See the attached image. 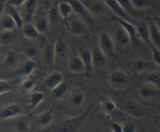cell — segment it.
I'll use <instances>...</instances> for the list:
<instances>
[{
	"label": "cell",
	"instance_id": "1",
	"mask_svg": "<svg viewBox=\"0 0 160 132\" xmlns=\"http://www.w3.org/2000/svg\"><path fill=\"white\" fill-rule=\"evenodd\" d=\"M92 110V106H89L84 111L75 116L67 118L58 124V132H77L81 124L85 121Z\"/></svg>",
	"mask_w": 160,
	"mask_h": 132
},
{
	"label": "cell",
	"instance_id": "2",
	"mask_svg": "<svg viewBox=\"0 0 160 132\" xmlns=\"http://www.w3.org/2000/svg\"><path fill=\"white\" fill-rule=\"evenodd\" d=\"M109 82L110 86L117 91L127 89L129 85L128 75L123 70H115L109 74Z\"/></svg>",
	"mask_w": 160,
	"mask_h": 132
},
{
	"label": "cell",
	"instance_id": "3",
	"mask_svg": "<svg viewBox=\"0 0 160 132\" xmlns=\"http://www.w3.org/2000/svg\"><path fill=\"white\" fill-rule=\"evenodd\" d=\"M66 1H67L71 5L73 12L76 14L77 16L84 20L88 25L94 21L95 16L90 12L88 6H86L80 0H66Z\"/></svg>",
	"mask_w": 160,
	"mask_h": 132
},
{
	"label": "cell",
	"instance_id": "4",
	"mask_svg": "<svg viewBox=\"0 0 160 132\" xmlns=\"http://www.w3.org/2000/svg\"><path fill=\"white\" fill-rule=\"evenodd\" d=\"M98 45L106 56H112L115 54V42L109 33L106 31H102L99 33L98 36Z\"/></svg>",
	"mask_w": 160,
	"mask_h": 132
},
{
	"label": "cell",
	"instance_id": "5",
	"mask_svg": "<svg viewBox=\"0 0 160 132\" xmlns=\"http://www.w3.org/2000/svg\"><path fill=\"white\" fill-rule=\"evenodd\" d=\"M67 26L73 35L78 37L85 35L88 32V25L78 16L69 19Z\"/></svg>",
	"mask_w": 160,
	"mask_h": 132
},
{
	"label": "cell",
	"instance_id": "6",
	"mask_svg": "<svg viewBox=\"0 0 160 132\" xmlns=\"http://www.w3.org/2000/svg\"><path fill=\"white\" fill-rule=\"evenodd\" d=\"M125 111L134 118L141 119L146 115V110L145 107L135 99H129L125 103Z\"/></svg>",
	"mask_w": 160,
	"mask_h": 132
},
{
	"label": "cell",
	"instance_id": "7",
	"mask_svg": "<svg viewBox=\"0 0 160 132\" xmlns=\"http://www.w3.org/2000/svg\"><path fill=\"white\" fill-rule=\"evenodd\" d=\"M111 20H112V22L117 23V24L120 25V26H122V27L128 32V34H129V36L131 37V43H137L138 40L139 39L137 29H136L135 26H134V24H132V23H131V21H128V20H124V19L120 18V17L117 16L116 15H114L111 18Z\"/></svg>",
	"mask_w": 160,
	"mask_h": 132
},
{
	"label": "cell",
	"instance_id": "8",
	"mask_svg": "<svg viewBox=\"0 0 160 132\" xmlns=\"http://www.w3.org/2000/svg\"><path fill=\"white\" fill-rule=\"evenodd\" d=\"M98 98L101 105L102 110L107 116H112L119 111L115 102L110 97L104 95L98 94Z\"/></svg>",
	"mask_w": 160,
	"mask_h": 132
},
{
	"label": "cell",
	"instance_id": "9",
	"mask_svg": "<svg viewBox=\"0 0 160 132\" xmlns=\"http://www.w3.org/2000/svg\"><path fill=\"white\" fill-rule=\"evenodd\" d=\"M23 114V110L17 103H11L0 111V121L13 119Z\"/></svg>",
	"mask_w": 160,
	"mask_h": 132
},
{
	"label": "cell",
	"instance_id": "10",
	"mask_svg": "<svg viewBox=\"0 0 160 132\" xmlns=\"http://www.w3.org/2000/svg\"><path fill=\"white\" fill-rule=\"evenodd\" d=\"M33 22L41 34L46 33L49 28L50 23L48 20V14H45L42 10H38V8Z\"/></svg>",
	"mask_w": 160,
	"mask_h": 132
},
{
	"label": "cell",
	"instance_id": "11",
	"mask_svg": "<svg viewBox=\"0 0 160 132\" xmlns=\"http://www.w3.org/2000/svg\"><path fill=\"white\" fill-rule=\"evenodd\" d=\"M92 64L94 69L100 70L104 68L107 61V56L100 49L98 45H95L92 51Z\"/></svg>",
	"mask_w": 160,
	"mask_h": 132
},
{
	"label": "cell",
	"instance_id": "12",
	"mask_svg": "<svg viewBox=\"0 0 160 132\" xmlns=\"http://www.w3.org/2000/svg\"><path fill=\"white\" fill-rule=\"evenodd\" d=\"M159 92L160 89H159L157 87L148 83V82L143 83L138 88L139 96L145 100H151V99H155Z\"/></svg>",
	"mask_w": 160,
	"mask_h": 132
},
{
	"label": "cell",
	"instance_id": "13",
	"mask_svg": "<svg viewBox=\"0 0 160 132\" xmlns=\"http://www.w3.org/2000/svg\"><path fill=\"white\" fill-rule=\"evenodd\" d=\"M56 107V102L48 109L39 113L36 117V123L41 127H46L52 124L53 121V111Z\"/></svg>",
	"mask_w": 160,
	"mask_h": 132
},
{
	"label": "cell",
	"instance_id": "14",
	"mask_svg": "<svg viewBox=\"0 0 160 132\" xmlns=\"http://www.w3.org/2000/svg\"><path fill=\"white\" fill-rule=\"evenodd\" d=\"M23 20L24 22H33L38 10V0H26L23 6Z\"/></svg>",
	"mask_w": 160,
	"mask_h": 132
},
{
	"label": "cell",
	"instance_id": "15",
	"mask_svg": "<svg viewBox=\"0 0 160 132\" xmlns=\"http://www.w3.org/2000/svg\"><path fill=\"white\" fill-rule=\"evenodd\" d=\"M20 30L23 37L29 40H38L41 35L34 22H24Z\"/></svg>",
	"mask_w": 160,
	"mask_h": 132
},
{
	"label": "cell",
	"instance_id": "16",
	"mask_svg": "<svg viewBox=\"0 0 160 132\" xmlns=\"http://www.w3.org/2000/svg\"><path fill=\"white\" fill-rule=\"evenodd\" d=\"M68 70L73 74H84L85 65L80 55H74L70 57L68 62Z\"/></svg>",
	"mask_w": 160,
	"mask_h": 132
},
{
	"label": "cell",
	"instance_id": "17",
	"mask_svg": "<svg viewBox=\"0 0 160 132\" xmlns=\"http://www.w3.org/2000/svg\"><path fill=\"white\" fill-rule=\"evenodd\" d=\"M137 29L138 37L145 44L151 45V40H150V33H149V25L145 20H139L135 25Z\"/></svg>",
	"mask_w": 160,
	"mask_h": 132
},
{
	"label": "cell",
	"instance_id": "18",
	"mask_svg": "<svg viewBox=\"0 0 160 132\" xmlns=\"http://www.w3.org/2000/svg\"><path fill=\"white\" fill-rule=\"evenodd\" d=\"M63 74L59 71H53L45 77L44 80V85L50 89H53L58 85L63 82Z\"/></svg>",
	"mask_w": 160,
	"mask_h": 132
},
{
	"label": "cell",
	"instance_id": "19",
	"mask_svg": "<svg viewBox=\"0 0 160 132\" xmlns=\"http://www.w3.org/2000/svg\"><path fill=\"white\" fill-rule=\"evenodd\" d=\"M55 57H56V63L58 61L65 60L67 58L69 54V50L67 44L64 40L61 39H57L54 43Z\"/></svg>",
	"mask_w": 160,
	"mask_h": 132
},
{
	"label": "cell",
	"instance_id": "20",
	"mask_svg": "<svg viewBox=\"0 0 160 132\" xmlns=\"http://www.w3.org/2000/svg\"><path fill=\"white\" fill-rule=\"evenodd\" d=\"M71 86V81L67 80L61 82L56 88L51 90V95L55 99H62L67 96Z\"/></svg>",
	"mask_w": 160,
	"mask_h": 132
},
{
	"label": "cell",
	"instance_id": "21",
	"mask_svg": "<svg viewBox=\"0 0 160 132\" xmlns=\"http://www.w3.org/2000/svg\"><path fill=\"white\" fill-rule=\"evenodd\" d=\"M103 2L106 3V6L113 12L114 15L128 20V21H131V17L123 10V8L120 6L117 0H103Z\"/></svg>",
	"mask_w": 160,
	"mask_h": 132
},
{
	"label": "cell",
	"instance_id": "22",
	"mask_svg": "<svg viewBox=\"0 0 160 132\" xmlns=\"http://www.w3.org/2000/svg\"><path fill=\"white\" fill-rule=\"evenodd\" d=\"M37 83V78L34 75L26 76L20 85V93L21 95H27L31 93Z\"/></svg>",
	"mask_w": 160,
	"mask_h": 132
},
{
	"label": "cell",
	"instance_id": "23",
	"mask_svg": "<svg viewBox=\"0 0 160 132\" xmlns=\"http://www.w3.org/2000/svg\"><path fill=\"white\" fill-rule=\"evenodd\" d=\"M3 65L9 69H15L20 66V57L14 51H9L6 53L2 61Z\"/></svg>",
	"mask_w": 160,
	"mask_h": 132
},
{
	"label": "cell",
	"instance_id": "24",
	"mask_svg": "<svg viewBox=\"0 0 160 132\" xmlns=\"http://www.w3.org/2000/svg\"><path fill=\"white\" fill-rule=\"evenodd\" d=\"M88 8L89 9L90 12H92L94 16H102L106 12V3L103 0H93L89 3Z\"/></svg>",
	"mask_w": 160,
	"mask_h": 132
},
{
	"label": "cell",
	"instance_id": "25",
	"mask_svg": "<svg viewBox=\"0 0 160 132\" xmlns=\"http://www.w3.org/2000/svg\"><path fill=\"white\" fill-rule=\"evenodd\" d=\"M14 127L17 132H29L31 129V120L26 115H20L15 118Z\"/></svg>",
	"mask_w": 160,
	"mask_h": 132
},
{
	"label": "cell",
	"instance_id": "26",
	"mask_svg": "<svg viewBox=\"0 0 160 132\" xmlns=\"http://www.w3.org/2000/svg\"><path fill=\"white\" fill-rule=\"evenodd\" d=\"M80 56L83 59L84 65H85V73L84 75L88 78H90L92 75V70L94 69L93 64H92V51L89 49H84L81 51Z\"/></svg>",
	"mask_w": 160,
	"mask_h": 132
},
{
	"label": "cell",
	"instance_id": "27",
	"mask_svg": "<svg viewBox=\"0 0 160 132\" xmlns=\"http://www.w3.org/2000/svg\"><path fill=\"white\" fill-rule=\"evenodd\" d=\"M58 7H59L61 18L65 21L66 24H67L69 19L70 18V16L73 12L71 5L66 0H62V1L58 2Z\"/></svg>",
	"mask_w": 160,
	"mask_h": 132
},
{
	"label": "cell",
	"instance_id": "28",
	"mask_svg": "<svg viewBox=\"0 0 160 132\" xmlns=\"http://www.w3.org/2000/svg\"><path fill=\"white\" fill-rule=\"evenodd\" d=\"M5 12L9 14L13 19V20L15 21L16 24L17 26V29L21 30L22 26H23V23H24V20H23V17L22 16L20 12H19L18 9L16 7H13V6H6Z\"/></svg>",
	"mask_w": 160,
	"mask_h": 132
},
{
	"label": "cell",
	"instance_id": "29",
	"mask_svg": "<svg viewBox=\"0 0 160 132\" xmlns=\"http://www.w3.org/2000/svg\"><path fill=\"white\" fill-rule=\"evenodd\" d=\"M37 67V62L34 59L27 58L21 65L19 66L20 71L24 77L33 75V72Z\"/></svg>",
	"mask_w": 160,
	"mask_h": 132
},
{
	"label": "cell",
	"instance_id": "30",
	"mask_svg": "<svg viewBox=\"0 0 160 132\" xmlns=\"http://www.w3.org/2000/svg\"><path fill=\"white\" fill-rule=\"evenodd\" d=\"M16 29H17V26L13 19L5 12L0 18V31L15 30Z\"/></svg>",
	"mask_w": 160,
	"mask_h": 132
},
{
	"label": "cell",
	"instance_id": "31",
	"mask_svg": "<svg viewBox=\"0 0 160 132\" xmlns=\"http://www.w3.org/2000/svg\"><path fill=\"white\" fill-rule=\"evenodd\" d=\"M45 93L41 91L32 92L30 93L28 99V107L30 110H34L45 99Z\"/></svg>",
	"mask_w": 160,
	"mask_h": 132
},
{
	"label": "cell",
	"instance_id": "32",
	"mask_svg": "<svg viewBox=\"0 0 160 132\" xmlns=\"http://www.w3.org/2000/svg\"><path fill=\"white\" fill-rule=\"evenodd\" d=\"M115 40L120 46H127L131 43V39L129 34L122 26L117 30L115 33Z\"/></svg>",
	"mask_w": 160,
	"mask_h": 132
},
{
	"label": "cell",
	"instance_id": "33",
	"mask_svg": "<svg viewBox=\"0 0 160 132\" xmlns=\"http://www.w3.org/2000/svg\"><path fill=\"white\" fill-rule=\"evenodd\" d=\"M43 58L45 61L50 66L56 65V57H55L54 43H48L43 50Z\"/></svg>",
	"mask_w": 160,
	"mask_h": 132
},
{
	"label": "cell",
	"instance_id": "34",
	"mask_svg": "<svg viewBox=\"0 0 160 132\" xmlns=\"http://www.w3.org/2000/svg\"><path fill=\"white\" fill-rule=\"evenodd\" d=\"M85 102V96L84 93L80 90L74 91L70 97V103L73 108H79Z\"/></svg>",
	"mask_w": 160,
	"mask_h": 132
},
{
	"label": "cell",
	"instance_id": "35",
	"mask_svg": "<svg viewBox=\"0 0 160 132\" xmlns=\"http://www.w3.org/2000/svg\"><path fill=\"white\" fill-rule=\"evenodd\" d=\"M149 25L150 40L152 44L156 45L158 48H160V30L156 26V23L152 20L148 23Z\"/></svg>",
	"mask_w": 160,
	"mask_h": 132
},
{
	"label": "cell",
	"instance_id": "36",
	"mask_svg": "<svg viewBox=\"0 0 160 132\" xmlns=\"http://www.w3.org/2000/svg\"><path fill=\"white\" fill-rule=\"evenodd\" d=\"M131 67H132L133 71H134L138 74H141L147 71L149 68L150 65L142 59L136 58L131 62Z\"/></svg>",
	"mask_w": 160,
	"mask_h": 132
},
{
	"label": "cell",
	"instance_id": "37",
	"mask_svg": "<svg viewBox=\"0 0 160 132\" xmlns=\"http://www.w3.org/2000/svg\"><path fill=\"white\" fill-rule=\"evenodd\" d=\"M120 6L123 8V10L130 16H137L138 14V10L134 8L131 0H117Z\"/></svg>",
	"mask_w": 160,
	"mask_h": 132
},
{
	"label": "cell",
	"instance_id": "38",
	"mask_svg": "<svg viewBox=\"0 0 160 132\" xmlns=\"http://www.w3.org/2000/svg\"><path fill=\"white\" fill-rule=\"evenodd\" d=\"M16 39L14 30L0 31V43L2 45H9L13 43Z\"/></svg>",
	"mask_w": 160,
	"mask_h": 132
},
{
	"label": "cell",
	"instance_id": "39",
	"mask_svg": "<svg viewBox=\"0 0 160 132\" xmlns=\"http://www.w3.org/2000/svg\"><path fill=\"white\" fill-rule=\"evenodd\" d=\"M146 82L152 84L160 89V70H153L146 75Z\"/></svg>",
	"mask_w": 160,
	"mask_h": 132
},
{
	"label": "cell",
	"instance_id": "40",
	"mask_svg": "<svg viewBox=\"0 0 160 132\" xmlns=\"http://www.w3.org/2000/svg\"><path fill=\"white\" fill-rule=\"evenodd\" d=\"M48 17L50 23L58 22L61 19L59 7H58V2L55 3V4H53L52 6L50 8L49 11L48 12Z\"/></svg>",
	"mask_w": 160,
	"mask_h": 132
},
{
	"label": "cell",
	"instance_id": "41",
	"mask_svg": "<svg viewBox=\"0 0 160 132\" xmlns=\"http://www.w3.org/2000/svg\"><path fill=\"white\" fill-rule=\"evenodd\" d=\"M23 54L27 58L34 59L38 54V49L32 43H26L23 48Z\"/></svg>",
	"mask_w": 160,
	"mask_h": 132
},
{
	"label": "cell",
	"instance_id": "42",
	"mask_svg": "<svg viewBox=\"0 0 160 132\" xmlns=\"http://www.w3.org/2000/svg\"><path fill=\"white\" fill-rule=\"evenodd\" d=\"M10 91H12V85L10 82L5 79H0V96H3Z\"/></svg>",
	"mask_w": 160,
	"mask_h": 132
},
{
	"label": "cell",
	"instance_id": "43",
	"mask_svg": "<svg viewBox=\"0 0 160 132\" xmlns=\"http://www.w3.org/2000/svg\"><path fill=\"white\" fill-rule=\"evenodd\" d=\"M152 49V55L153 62L158 66H160V49L156 45L152 43L150 45Z\"/></svg>",
	"mask_w": 160,
	"mask_h": 132
},
{
	"label": "cell",
	"instance_id": "44",
	"mask_svg": "<svg viewBox=\"0 0 160 132\" xmlns=\"http://www.w3.org/2000/svg\"><path fill=\"white\" fill-rule=\"evenodd\" d=\"M123 132H136L137 126L133 121H127L122 124Z\"/></svg>",
	"mask_w": 160,
	"mask_h": 132
},
{
	"label": "cell",
	"instance_id": "45",
	"mask_svg": "<svg viewBox=\"0 0 160 132\" xmlns=\"http://www.w3.org/2000/svg\"><path fill=\"white\" fill-rule=\"evenodd\" d=\"M131 2L138 10L145 9L149 4V0H131Z\"/></svg>",
	"mask_w": 160,
	"mask_h": 132
},
{
	"label": "cell",
	"instance_id": "46",
	"mask_svg": "<svg viewBox=\"0 0 160 132\" xmlns=\"http://www.w3.org/2000/svg\"><path fill=\"white\" fill-rule=\"evenodd\" d=\"M26 0H6V6H11L13 7L22 8Z\"/></svg>",
	"mask_w": 160,
	"mask_h": 132
},
{
	"label": "cell",
	"instance_id": "47",
	"mask_svg": "<svg viewBox=\"0 0 160 132\" xmlns=\"http://www.w3.org/2000/svg\"><path fill=\"white\" fill-rule=\"evenodd\" d=\"M111 131L112 132H123V125L117 121H112L110 124Z\"/></svg>",
	"mask_w": 160,
	"mask_h": 132
},
{
	"label": "cell",
	"instance_id": "48",
	"mask_svg": "<svg viewBox=\"0 0 160 132\" xmlns=\"http://www.w3.org/2000/svg\"><path fill=\"white\" fill-rule=\"evenodd\" d=\"M6 7V0H0V18L5 13Z\"/></svg>",
	"mask_w": 160,
	"mask_h": 132
},
{
	"label": "cell",
	"instance_id": "49",
	"mask_svg": "<svg viewBox=\"0 0 160 132\" xmlns=\"http://www.w3.org/2000/svg\"><path fill=\"white\" fill-rule=\"evenodd\" d=\"M152 21L156 24V26L159 28L160 30V16H155L152 18Z\"/></svg>",
	"mask_w": 160,
	"mask_h": 132
},
{
	"label": "cell",
	"instance_id": "50",
	"mask_svg": "<svg viewBox=\"0 0 160 132\" xmlns=\"http://www.w3.org/2000/svg\"><path fill=\"white\" fill-rule=\"evenodd\" d=\"M156 107V110H157V111L160 113V102H158V103H156V107Z\"/></svg>",
	"mask_w": 160,
	"mask_h": 132
},
{
	"label": "cell",
	"instance_id": "51",
	"mask_svg": "<svg viewBox=\"0 0 160 132\" xmlns=\"http://www.w3.org/2000/svg\"><path fill=\"white\" fill-rule=\"evenodd\" d=\"M157 127H158V128H159V130H160V122L159 123V124H158Z\"/></svg>",
	"mask_w": 160,
	"mask_h": 132
},
{
	"label": "cell",
	"instance_id": "52",
	"mask_svg": "<svg viewBox=\"0 0 160 132\" xmlns=\"http://www.w3.org/2000/svg\"><path fill=\"white\" fill-rule=\"evenodd\" d=\"M2 55V50H1V47H0V57H1Z\"/></svg>",
	"mask_w": 160,
	"mask_h": 132
},
{
	"label": "cell",
	"instance_id": "53",
	"mask_svg": "<svg viewBox=\"0 0 160 132\" xmlns=\"http://www.w3.org/2000/svg\"><path fill=\"white\" fill-rule=\"evenodd\" d=\"M1 96H0V98H1Z\"/></svg>",
	"mask_w": 160,
	"mask_h": 132
}]
</instances>
